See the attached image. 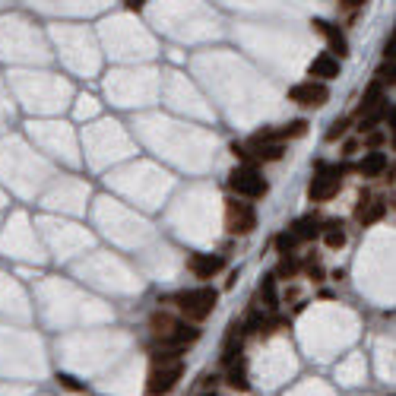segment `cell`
<instances>
[{
    "label": "cell",
    "mask_w": 396,
    "mask_h": 396,
    "mask_svg": "<svg viewBox=\"0 0 396 396\" xmlns=\"http://www.w3.org/2000/svg\"><path fill=\"white\" fill-rule=\"evenodd\" d=\"M216 302H219V292L209 289V285H200V289H187V292H177V295H175L177 311H181L187 320H194V324L207 320L209 314L216 311Z\"/></svg>",
    "instance_id": "obj_1"
},
{
    "label": "cell",
    "mask_w": 396,
    "mask_h": 396,
    "mask_svg": "<svg viewBox=\"0 0 396 396\" xmlns=\"http://www.w3.org/2000/svg\"><path fill=\"white\" fill-rule=\"evenodd\" d=\"M229 187H231V194L244 197V200H260V197L270 194V184H266V177L257 172L254 165H238V168H231Z\"/></svg>",
    "instance_id": "obj_2"
},
{
    "label": "cell",
    "mask_w": 396,
    "mask_h": 396,
    "mask_svg": "<svg viewBox=\"0 0 396 396\" xmlns=\"http://www.w3.org/2000/svg\"><path fill=\"white\" fill-rule=\"evenodd\" d=\"M343 175H346V168H324V165H320V172L314 175L311 184H308L311 203H326V200H333V197L339 194V187H343Z\"/></svg>",
    "instance_id": "obj_3"
},
{
    "label": "cell",
    "mask_w": 396,
    "mask_h": 396,
    "mask_svg": "<svg viewBox=\"0 0 396 396\" xmlns=\"http://www.w3.org/2000/svg\"><path fill=\"white\" fill-rule=\"evenodd\" d=\"M225 229H229V235H251L257 229V209L251 203L229 200L225 203Z\"/></svg>",
    "instance_id": "obj_4"
},
{
    "label": "cell",
    "mask_w": 396,
    "mask_h": 396,
    "mask_svg": "<svg viewBox=\"0 0 396 396\" xmlns=\"http://www.w3.org/2000/svg\"><path fill=\"white\" fill-rule=\"evenodd\" d=\"M181 378H184V365H181V361L153 365V371H149V378H146V390H149V396H165V393L175 390Z\"/></svg>",
    "instance_id": "obj_5"
},
{
    "label": "cell",
    "mask_w": 396,
    "mask_h": 396,
    "mask_svg": "<svg viewBox=\"0 0 396 396\" xmlns=\"http://www.w3.org/2000/svg\"><path fill=\"white\" fill-rule=\"evenodd\" d=\"M289 101L304 105V108H324L326 101H330V89H326L324 83L308 79V83H298V86L289 89Z\"/></svg>",
    "instance_id": "obj_6"
},
{
    "label": "cell",
    "mask_w": 396,
    "mask_h": 396,
    "mask_svg": "<svg viewBox=\"0 0 396 396\" xmlns=\"http://www.w3.org/2000/svg\"><path fill=\"white\" fill-rule=\"evenodd\" d=\"M311 26L320 32V35L326 38V45H330V51H326V54H333V57H336V60L349 57V42H346V35H343V32H339V26L326 23V19H314Z\"/></svg>",
    "instance_id": "obj_7"
},
{
    "label": "cell",
    "mask_w": 396,
    "mask_h": 396,
    "mask_svg": "<svg viewBox=\"0 0 396 396\" xmlns=\"http://www.w3.org/2000/svg\"><path fill=\"white\" fill-rule=\"evenodd\" d=\"M308 133V121L298 118V121H289V124L276 127V131H263V133H254L251 140H263V143H285V140H302Z\"/></svg>",
    "instance_id": "obj_8"
},
{
    "label": "cell",
    "mask_w": 396,
    "mask_h": 396,
    "mask_svg": "<svg viewBox=\"0 0 396 396\" xmlns=\"http://www.w3.org/2000/svg\"><path fill=\"white\" fill-rule=\"evenodd\" d=\"M187 266L197 279H213L216 273L225 270V257L222 254H190Z\"/></svg>",
    "instance_id": "obj_9"
},
{
    "label": "cell",
    "mask_w": 396,
    "mask_h": 396,
    "mask_svg": "<svg viewBox=\"0 0 396 396\" xmlns=\"http://www.w3.org/2000/svg\"><path fill=\"white\" fill-rule=\"evenodd\" d=\"M387 216V203L384 200H374V197H365L361 194L358 207H355V219H358L361 225H374L380 222Z\"/></svg>",
    "instance_id": "obj_10"
},
{
    "label": "cell",
    "mask_w": 396,
    "mask_h": 396,
    "mask_svg": "<svg viewBox=\"0 0 396 396\" xmlns=\"http://www.w3.org/2000/svg\"><path fill=\"white\" fill-rule=\"evenodd\" d=\"M308 77H317V79H336V77H339V60L333 57V54H320V57H314V60H311Z\"/></svg>",
    "instance_id": "obj_11"
},
{
    "label": "cell",
    "mask_w": 396,
    "mask_h": 396,
    "mask_svg": "<svg viewBox=\"0 0 396 396\" xmlns=\"http://www.w3.org/2000/svg\"><path fill=\"white\" fill-rule=\"evenodd\" d=\"M387 165H390V162H387V155L378 153V149H371V153H365V159L358 162V175L361 177H380L387 172Z\"/></svg>",
    "instance_id": "obj_12"
},
{
    "label": "cell",
    "mask_w": 396,
    "mask_h": 396,
    "mask_svg": "<svg viewBox=\"0 0 396 396\" xmlns=\"http://www.w3.org/2000/svg\"><path fill=\"white\" fill-rule=\"evenodd\" d=\"M175 324H177V317H172V314H165V311H155L153 317H149V330H153L155 343H165V339L172 336Z\"/></svg>",
    "instance_id": "obj_13"
},
{
    "label": "cell",
    "mask_w": 396,
    "mask_h": 396,
    "mask_svg": "<svg viewBox=\"0 0 396 396\" xmlns=\"http://www.w3.org/2000/svg\"><path fill=\"white\" fill-rule=\"evenodd\" d=\"M225 380H229V387H231V390H238V393H248L251 390V384H248V365H244V358L231 361Z\"/></svg>",
    "instance_id": "obj_14"
},
{
    "label": "cell",
    "mask_w": 396,
    "mask_h": 396,
    "mask_svg": "<svg viewBox=\"0 0 396 396\" xmlns=\"http://www.w3.org/2000/svg\"><path fill=\"white\" fill-rule=\"evenodd\" d=\"M235 358H241V326L231 324L229 336H225V346H222V361L225 365H231Z\"/></svg>",
    "instance_id": "obj_15"
},
{
    "label": "cell",
    "mask_w": 396,
    "mask_h": 396,
    "mask_svg": "<svg viewBox=\"0 0 396 396\" xmlns=\"http://www.w3.org/2000/svg\"><path fill=\"white\" fill-rule=\"evenodd\" d=\"M320 219H314V216H302L295 225H292V235L298 238V241H314V238H320Z\"/></svg>",
    "instance_id": "obj_16"
},
{
    "label": "cell",
    "mask_w": 396,
    "mask_h": 396,
    "mask_svg": "<svg viewBox=\"0 0 396 396\" xmlns=\"http://www.w3.org/2000/svg\"><path fill=\"white\" fill-rule=\"evenodd\" d=\"M320 238H324V244H326V248H333V251L346 248L343 222H324V225H320Z\"/></svg>",
    "instance_id": "obj_17"
},
{
    "label": "cell",
    "mask_w": 396,
    "mask_h": 396,
    "mask_svg": "<svg viewBox=\"0 0 396 396\" xmlns=\"http://www.w3.org/2000/svg\"><path fill=\"white\" fill-rule=\"evenodd\" d=\"M380 105H384V86H380V83H371V86H368V92H365V99H361L358 111H361V114H371V111H378Z\"/></svg>",
    "instance_id": "obj_18"
},
{
    "label": "cell",
    "mask_w": 396,
    "mask_h": 396,
    "mask_svg": "<svg viewBox=\"0 0 396 396\" xmlns=\"http://www.w3.org/2000/svg\"><path fill=\"white\" fill-rule=\"evenodd\" d=\"M298 270H302V263H298L292 254H282V260H279V266H276V273H273V276H276V279H295Z\"/></svg>",
    "instance_id": "obj_19"
},
{
    "label": "cell",
    "mask_w": 396,
    "mask_h": 396,
    "mask_svg": "<svg viewBox=\"0 0 396 396\" xmlns=\"http://www.w3.org/2000/svg\"><path fill=\"white\" fill-rule=\"evenodd\" d=\"M260 295L266 298V308L276 311L279 308V298H276V276H263L260 282Z\"/></svg>",
    "instance_id": "obj_20"
},
{
    "label": "cell",
    "mask_w": 396,
    "mask_h": 396,
    "mask_svg": "<svg viewBox=\"0 0 396 396\" xmlns=\"http://www.w3.org/2000/svg\"><path fill=\"white\" fill-rule=\"evenodd\" d=\"M295 248H298V238L292 235V231H282V235H276V251H279V254H292Z\"/></svg>",
    "instance_id": "obj_21"
},
{
    "label": "cell",
    "mask_w": 396,
    "mask_h": 396,
    "mask_svg": "<svg viewBox=\"0 0 396 396\" xmlns=\"http://www.w3.org/2000/svg\"><path fill=\"white\" fill-rule=\"evenodd\" d=\"M346 131H349V121H346V118L333 121V124H330V131H326V140H330V143H336L339 136H346Z\"/></svg>",
    "instance_id": "obj_22"
},
{
    "label": "cell",
    "mask_w": 396,
    "mask_h": 396,
    "mask_svg": "<svg viewBox=\"0 0 396 396\" xmlns=\"http://www.w3.org/2000/svg\"><path fill=\"white\" fill-rule=\"evenodd\" d=\"M57 380H60L64 387H70V390H86V387H83V384H77V380H73L70 374H57Z\"/></svg>",
    "instance_id": "obj_23"
},
{
    "label": "cell",
    "mask_w": 396,
    "mask_h": 396,
    "mask_svg": "<svg viewBox=\"0 0 396 396\" xmlns=\"http://www.w3.org/2000/svg\"><path fill=\"white\" fill-rule=\"evenodd\" d=\"M308 276H311V279H324V270H320V266L314 263V260H308Z\"/></svg>",
    "instance_id": "obj_24"
},
{
    "label": "cell",
    "mask_w": 396,
    "mask_h": 396,
    "mask_svg": "<svg viewBox=\"0 0 396 396\" xmlns=\"http://www.w3.org/2000/svg\"><path fill=\"white\" fill-rule=\"evenodd\" d=\"M339 4H343V6H349V10H355V6H365L368 0H339Z\"/></svg>",
    "instance_id": "obj_25"
},
{
    "label": "cell",
    "mask_w": 396,
    "mask_h": 396,
    "mask_svg": "<svg viewBox=\"0 0 396 396\" xmlns=\"http://www.w3.org/2000/svg\"><path fill=\"white\" fill-rule=\"evenodd\" d=\"M380 140H384L380 133H371V136H368V143H371V146H380Z\"/></svg>",
    "instance_id": "obj_26"
},
{
    "label": "cell",
    "mask_w": 396,
    "mask_h": 396,
    "mask_svg": "<svg viewBox=\"0 0 396 396\" xmlns=\"http://www.w3.org/2000/svg\"><path fill=\"white\" fill-rule=\"evenodd\" d=\"M390 396H393V393H390Z\"/></svg>",
    "instance_id": "obj_27"
}]
</instances>
